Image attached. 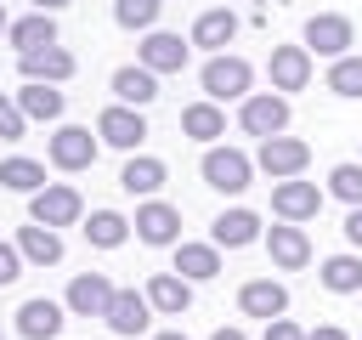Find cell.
Here are the masks:
<instances>
[{"mask_svg":"<svg viewBox=\"0 0 362 340\" xmlns=\"http://www.w3.org/2000/svg\"><path fill=\"white\" fill-rule=\"evenodd\" d=\"M198 79H204V96H209V102H243L249 85H255V68H249L243 57H221V51H215Z\"/></svg>","mask_w":362,"mask_h":340,"instance_id":"6da1fadb","label":"cell"},{"mask_svg":"<svg viewBox=\"0 0 362 340\" xmlns=\"http://www.w3.org/2000/svg\"><path fill=\"white\" fill-rule=\"evenodd\" d=\"M238 125L249 130V136H283L288 130V96L283 91H249L243 102H238Z\"/></svg>","mask_w":362,"mask_h":340,"instance_id":"7a4b0ae2","label":"cell"},{"mask_svg":"<svg viewBox=\"0 0 362 340\" xmlns=\"http://www.w3.org/2000/svg\"><path fill=\"white\" fill-rule=\"evenodd\" d=\"M79 215H85V198L68 181H45L40 193H28V221H40V227H74Z\"/></svg>","mask_w":362,"mask_h":340,"instance_id":"3957f363","label":"cell"},{"mask_svg":"<svg viewBox=\"0 0 362 340\" xmlns=\"http://www.w3.org/2000/svg\"><path fill=\"white\" fill-rule=\"evenodd\" d=\"M198 170H204V181H209L215 193H243V187H249V176H255V159H249V153H238V147H209Z\"/></svg>","mask_w":362,"mask_h":340,"instance_id":"277c9868","label":"cell"},{"mask_svg":"<svg viewBox=\"0 0 362 340\" xmlns=\"http://www.w3.org/2000/svg\"><path fill=\"white\" fill-rule=\"evenodd\" d=\"M351 45H356L351 17H339V11H317V17L305 23V51H317V57H351Z\"/></svg>","mask_w":362,"mask_h":340,"instance_id":"5b68a950","label":"cell"},{"mask_svg":"<svg viewBox=\"0 0 362 340\" xmlns=\"http://www.w3.org/2000/svg\"><path fill=\"white\" fill-rule=\"evenodd\" d=\"M96 142H102V136H90L85 125H57L45 153H51L57 170H90V164H96Z\"/></svg>","mask_w":362,"mask_h":340,"instance_id":"8992f818","label":"cell"},{"mask_svg":"<svg viewBox=\"0 0 362 340\" xmlns=\"http://www.w3.org/2000/svg\"><path fill=\"white\" fill-rule=\"evenodd\" d=\"M322 210V187L317 181H300V176H283L272 187V215L277 221H311Z\"/></svg>","mask_w":362,"mask_h":340,"instance_id":"52a82bcc","label":"cell"},{"mask_svg":"<svg viewBox=\"0 0 362 340\" xmlns=\"http://www.w3.org/2000/svg\"><path fill=\"white\" fill-rule=\"evenodd\" d=\"M255 164H260L272 181H283V176H300V170L311 164V147H305L300 136H266L260 153H255Z\"/></svg>","mask_w":362,"mask_h":340,"instance_id":"ba28073f","label":"cell"},{"mask_svg":"<svg viewBox=\"0 0 362 340\" xmlns=\"http://www.w3.org/2000/svg\"><path fill=\"white\" fill-rule=\"evenodd\" d=\"M96 136H102L107 147L130 153V147L147 136V119H141V108H124V102H113V108H102V113H96Z\"/></svg>","mask_w":362,"mask_h":340,"instance_id":"9c48e42d","label":"cell"},{"mask_svg":"<svg viewBox=\"0 0 362 340\" xmlns=\"http://www.w3.org/2000/svg\"><path fill=\"white\" fill-rule=\"evenodd\" d=\"M113 334H124V340H136V334H147V323H153V300H147V289L136 295V289H113V306H107V317H102Z\"/></svg>","mask_w":362,"mask_h":340,"instance_id":"30bf717a","label":"cell"},{"mask_svg":"<svg viewBox=\"0 0 362 340\" xmlns=\"http://www.w3.org/2000/svg\"><path fill=\"white\" fill-rule=\"evenodd\" d=\"M74 317H107V306H113V283H107V272H79L74 283H68V300H62Z\"/></svg>","mask_w":362,"mask_h":340,"instance_id":"8fae6325","label":"cell"},{"mask_svg":"<svg viewBox=\"0 0 362 340\" xmlns=\"http://www.w3.org/2000/svg\"><path fill=\"white\" fill-rule=\"evenodd\" d=\"M187 51H192V45H187L181 34L147 28V40H141L136 57H141V68H153V74H181V68H187Z\"/></svg>","mask_w":362,"mask_h":340,"instance_id":"7c38bea8","label":"cell"},{"mask_svg":"<svg viewBox=\"0 0 362 340\" xmlns=\"http://www.w3.org/2000/svg\"><path fill=\"white\" fill-rule=\"evenodd\" d=\"M74 51H62V45H40V51H23L17 57V74L23 79H45V85H62V79H74Z\"/></svg>","mask_w":362,"mask_h":340,"instance_id":"4fadbf2b","label":"cell"},{"mask_svg":"<svg viewBox=\"0 0 362 340\" xmlns=\"http://www.w3.org/2000/svg\"><path fill=\"white\" fill-rule=\"evenodd\" d=\"M130 227H136V238H141V244H175V238H181V210H175V204H164V198H147V204L136 210V221H130Z\"/></svg>","mask_w":362,"mask_h":340,"instance_id":"5bb4252c","label":"cell"},{"mask_svg":"<svg viewBox=\"0 0 362 340\" xmlns=\"http://www.w3.org/2000/svg\"><path fill=\"white\" fill-rule=\"evenodd\" d=\"M238 306H243V317H283L288 312V289L277 283V278H249L243 289H238Z\"/></svg>","mask_w":362,"mask_h":340,"instance_id":"9a60e30c","label":"cell"},{"mask_svg":"<svg viewBox=\"0 0 362 340\" xmlns=\"http://www.w3.org/2000/svg\"><path fill=\"white\" fill-rule=\"evenodd\" d=\"M266 249H272V261H277L283 272H300V266L311 261V238H305V227H300V221L272 227V232H266Z\"/></svg>","mask_w":362,"mask_h":340,"instance_id":"2e32d148","label":"cell"},{"mask_svg":"<svg viewBox=\"0 0 362 340\" xmlns=\"http://www.w3.org/2000/svg\"><path fill=\"white\" fill-rule=\"evenodd\" d=\"M311 85V51L305 45H277L272 51V91H305Z\"/></svg>","mask_w":362,"mask_h":340,"instance_id":"e0dca14e","label":"cell"},{"mask_svg":"<svg viewBox=\"0 0 362 340\" xmlns=\"http://www.w3.org/2000/svg\"><path fill=\"white\" fill-rule=\"evenodd\" d=\"M255 238H260V215L255 210H221L209 221V244H221V249H243Z\"/></svg>","mask_w":362,"mask_h":340,"instance_id":"ac0fdd59","label":"cell"},{"mask_svg":"<svg viewBox=\"0 0 362 340\" xmlns=\"http://www.w3.org/2000/svg\"><path fill=\"white\" fill-rule=\"evenodd\" d=\"M17 334H23V340H57V334H62V306L45 300V295H40V300H23V306H17Z\"/></svg>","mask_w":362,"mask_h":340,"instance_id":"d6986e66","label":"cell"},{"mask_svg":"<svg viewBox=\"0 0 362 340\" xmlns=\"http://www.w3.org/2000/svg\"><path fill=\"white\" fill-rule=\"evenodd\" d=\"M147 300H153V312L181 317V312L192 306V283H187L181 272H153V278H147Z\"/></svg>","mask_w":362,"mask_h":340,"instance_id":"ffe728a7","label":"cell"},{"mask_svg":"<svg viewBox=\"0 0 362 340\" xmlns=\"http://www.w3.org/2000/svg\"><path fill=\"white\" fill-rule=\"evenodd\" d=\"M113 96H119L124 108H147V102H158V74L141 68V62H130V68L113 74Z\"/></svg>","mask_w":362,"mask_h":340,"instance_id":"44dd1931","label":"cell"},{"mask_svg":"<svg viewBox=\"0 0 362 340\" xmlns=\"http://www.w3.org/2000/svg\"><path fill=\"white\" fill-rule=\"evenodd\" d=\"M17 249H23L28 266H57V261H62V238H57V227H40V221L17 227Z\"/></svg>","mask_w":362,"mask_h":340,"instance_id":"7402d4cb","label":"cell"},{"mask_svg":"<svg viewBox=\"0 0 362 340\" xmlns=\"http://www.w3.org/2000/svg\"><path fill=\"white\" fill-rule=\"evenodd\" d=\"M238 40V17L226 11V6H209V11H198V23H192V45H204V51H221V45H232Z\"/></svg>","mask_w":362,"mask_h":340,"instance_id":"603a6c76","label":"cell"},{"mask_svg":"<svg viewBox=\"0 0 362 340\" xmlns=\"http://www.w3.org/2000/svg\"><path fill=\"white\" fill-rule=\"evenodd\" d=\"M175 272L187 283H209L221 272V244H175Z\"/></svg>","mask_w":362,"mask_h":340,"instance_id":"cb8c5ba5","label":"cell"},{"mask_svg":"<svg viewBox=\"0 0 362 340\" xmlns=\"http://www.w3.org/2000/svg\"><path fill=\"white\" fill-rule=\"evenodd\" d=\"M6 40H11L17 57H23V51H40V45H57V23H51V11H28V17H17V23L6 28Z\"/></svg>","mask_w":362,"mask_h":340,"instance_id":"d4e9b609","label":"cell"},{"mask_svg":"<svg viewBox=\"0 0 362 340\" xmlns=\"http://www.w3.org/2000/svg\"><path fill=\"white\" fill-rule=\"evenodd\" d=\"M17 108H23L28 119H62L68 96H62L57 85H45V79H23V91H17Z\"/></svg>","mask_w":362,"mask_h":340,"instance_id":"484cf974","label":"cell"},{"mask_svg":"<svg viewBox=\"0 0 362 340\" xmlns=\"http://www.w3.org/2000/svg\"><path fill=\"white\" fill-rule=\"evenodd\" d=\"M181 130L192 136V142H215V136H226V113H221V102H187L181 108Z\"/></svg>","mask_w":362,"mask_h":340,"instance_id":"4316f807","label":"cell"},{"mask_svg":"<svg viewBox=\"0 0 362 340\" xmlns=\"http://www.w3.org/2000/svg\"><path fill=\"white\" fill-rule=\"evenodd\" d=\"M119 187L130 193V198H153L158 187H164V164L158 159H124V170H119Z\"/></svg>","mask_w":362,"mask_h":340,"instance_id":"83f0119b","label":"cell"},{"mask_svg":"<svg viewBox=\"0 0 362 340\" xmlns=\"http://www.w3.org/2000/svg\"><path fill=\"white\" fill-rule=\"evenodd\" d=\"M85 238H90L96 249H119V244L130 238V221H124L119 210H90V221H85Z\"/></svg>","mask_w":362,"mask_h":340,"instance_id":"f1b7e54d","label":"cell"},{"mask_svg":"<svg viewBox=\"0 0 362 340\" xmlns=\"http://www.w3.org/2000/svg\"><path fill=\"white\" fill-rule=\"evenodd\" d=\"M0 187L6 193H40L45 187V164H34V159H0Z\"/></svg>","mask_w":362,"mask_h":340,"instance_id":"f546056e","label":"cell"},{"mask_svg":"<svg viewBox=\"0 0 362 340\" xmlns=\"http://www.w3.org/2000/svg\"><path fill=\"white\" fill-rule=\"evenodd\" d=\"M322 289L356 295V289H362V255H328V261H322Z\"/></svg>","mask_w":362,"mask_h":340,"instance_id":"4dcf8cb0","label":"cell"},{"mask_svg":"<svg viewBox=\"0 0 362 340\" xmlns=\"http://www.w3.org/2000/svg\"><path fill=\"white\" fill-rule=\"evenodd\" d=\"M328 91H334V96H362V57H334Z\"/></svg>","mask_w":362,"mask_h":340,"instance_id":"1f68e13d","label":"cell"},{"mask_svg":"<svg viewBox=\"0 0 362 340\" xmlns=\"http://www.w3.org/2000/svg\"><path fill=\"white\" fill-rule=\"evenodd\" d=\"M158 11H164V0H113L119 28H153V23H158Z\"/></svg>","mask_w":362,"mask_h":340,"instance_id":"d6a6232c","label":"cell"},{"mask_svg":"<svg viewBox=\"0 0 362 340\" xmlns=\"http://www.w3.org/2000/svg\"><path fill=\"white\" fill-rule=\"evenodd\" d=\"M328 193L345 204H362V164H334L328 170Z\"/></svg>","mask_w":362,"mask_h":340,"instance_id":"836d02e7","label":"cell"},{"mask_svg":"<svg viewBox=\"0 0 362 340\" xmlns=\"http://www.w3.org/2000/svg\"><path fill=\"white\" fill-rule=\"evenodd\" d=\"M23 130H28V113L17 108V96L0 91V136H6V142H23Z\"/></svg>","mask_w":362,"mask_h":340,"instance_id":"e575fe53","label":"cell"},{"mask_svg":"<svg viewBox=\"0 0 362 340\" xmlns=\"http://www.w3.org/2000/svg\"><path fill=\"white\" fill-rule=\"evenodd\" d=\"M17 278H23V249H17V238H11V244L0 238V289L17 283Z\"/></svg>","mask_w":362,"mask_h":340,"instance_id":"d590c367","label":"cell"},{"mask_svg":"<svg viewBox=\"0 0 362 340\" xmlns=\"http://www.w3.org/2000/svg\"><path fill=\"white\" fill-rule=\"evenodd\" d=\"M266 340H305V329L288 323V317H272V323H266Z\"/></svg>","mask_w":362,"mask_h":340,"instance_id":"8d00e7d4","label":"cell"},{"mask_svg":"<svg viewBox=\"0 0 362 340\" xmlns=\"http://www.w3.org/2000/svg\"><path fill=\"white\" fill-rule=\"evenodd\" d=\"M345 238L362 249V204H351V215H345Z\"/></svg>","mask_w":362,"mask_h":340,"instance_id":"74e56055","label":"cell"},{"mask_svg":"<svg viewBox=\"0 0 362 340\" xmlns=\"http://www.w3.org/2000/svg\"><path fill=\"white\" fill-rule=\"evenodd\" d=\"M305 340H351V334H345V329H339V323H322V329H311V334H305Z\"/></svg>","mask_w":362,"mask_h":340,"instance_id":"f35d334b","label":"cell"},{"mask_svg":"<svg viewBox=\"0 0 362 340\" xmlns=\"http://www.w3.org/2000/svg\"><path fill=\"white\" fill-rule=\"evenodd\" d=\"M209 340H249V334H243V329H215Z\"/></svg>","mask_w":362,"mask_h":340,"instance_id":"ab89813d","label":"cell"},{"mask_svg":"<svg viewBox=\"0 0 362 340\" xmlns=\"http://www.w3.org/2000/svg\"><path fill=\"white\" fill-rule=\"evenodd\" d=\"M68 0H34V11H62Z\"/></svg>","mask_w":362,"mask_h":340,"instance_id":"60d3db41","label":"cell"},{"mask_svg":"<svg viewBox=\"0 0 362 340\" xmlns=\"http://www.w3.org/2000/svg\"><path fill=\"white\" fill-rule=\"evenodd\" d=\"M153 340H187V334H181V329H164V334H153Z\"/></svg>","mask_w":362,"mask_h":340,"instance_id":"b9f144b4","label":"cell"},{"mask_svg":"<svg viewBox=\"0 0 362 340\" xmlns=\"http://www.w3.org/2000/svg\"><path fill=\"white\" fill-rule=\"evenodd\" d=\"M6 28H11V17H6V6H0V34H6Z\"/></svg>","mask_w":362,"mask_h":340,"instance_id":"7bdbcfd3","label":"cell"}]
</instances>
